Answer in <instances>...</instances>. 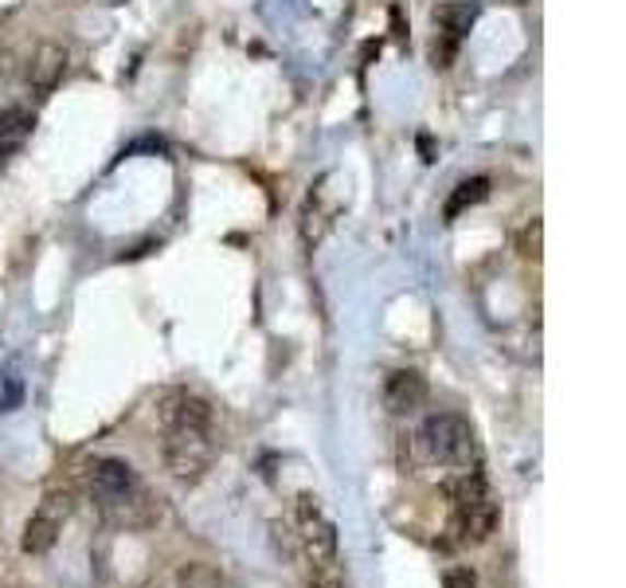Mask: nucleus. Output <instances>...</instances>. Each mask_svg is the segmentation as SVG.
I'll list each match as a JSON object with an SVG mask.
<instances>
[{"label":"nucleus","mask_w":626,"mask_h":588,"mask_svg":"<svg viewBox=\"0 0 626 588\" xmlns=\"http://www.w3.org/2000/svg\"><path fill=\"white\" fill-rule=\"evenodd\" d=\"M161 460L177 483H196L216 460L212 436V405L204 396L173 393L161 405Z\"/></svg>","instance_id":"nucleus-1"},{"label":"nucleus","mask_w":626,"mask_h":588,"mask_svg":"<svg viewBox=\"0 0 626 588\" xmlns=\"http://www.w3.org/2000/svg\"><path fill=\"white\" fill-rule=\"evenodd\" d=\"M91 498L110 525L122 530H146L161 518V506L153 502L137 471L126 460H99L91 467Z\"/></svg>","instance_id":"nucleus-2"},{"label":"nucleus","mask_w":626,"mask_h":588,"mask_svg":"<svg viewBox=\"0 0 626 588\" xmlns=\"http://www.w3.org/2000/svg\"><path fill=\"white\" fill-rule=\"evenodd\" d=\"M446 498H451L458 542L481 545L498 533L501 502L490 495V487H486V478H481L478 471H458V478L446 483Z\"/></svg>","instance_id":"nucleus-3"},{"label":"nucleus","mask_w":626,"mask_h":588,"mask_svg":"<svg viewBox=\"0 0 626 588\" xmlns=\"http://www.w3.org/2000/svg\"><path fill=\"white\" fill-rule=\"evenodd\" d=\"M419 448L431 463L454 471L478 467V436L474 423L458 412H431L419 428Z\"/></svg>","instance_id":"nucleus-4"},{"label":"nucleus","mask_w":626,"mask_h":588,"mask_svg":"<svg viewBox=\"0 0 626 588\" xmlns=\"http://www.w3.org/2000/svg\"><path fill=\"white\" fill-rule=\"evenodd\" d=\"M75 510V498L67 495V490H52V495L39 502V510L32 518H27L24 525V538H20V550L32 553V557H39V553H47L55 542H59V533H64V522L71 518Z\"/></svg>","instance_id":"nucleus-5"},{"label":"nucleus","mask_w":626,"mask_h":588,"mask_svg":"<svg viewBox=\"0 0 626 588\" xmlns=\"http://www.w3.org/2000/svg\"><path fill=\"white\" fill-rule=\"evenodd\" d=\"M294 518H298V538H301V550H306V557L309 561H333L337 557V525L321 514L318 498L298 495Z\"/></svg>","instance_id":"nucleus-6"},{"label":"nucleus","mask_w":626,"mask_h":588,"mask_svg":"<svg viewBox=\"0 0 626 588\" xmlns=\"http://www.w3.org/2000/svg\"><path fill=\"white\" fill-rule=\"evenodd\" d=\"M67 64H71L67 47H64V44H55V39H44V44H39L36 52H32V59L24 64V83H27V91L36 94V99H47V94H52L55 87L64 83Z\"/></svg>","instance_id":"nucleus-7"},{"label":"nucleus","mask_w":626,"mask_h":588,"mask_svg":"<svg viewBox=\"0 0 626 588\" xmlns=\"http://www.w3.org/2000/svg\"><path fill=\"white\" fill-rule=\"evenodd\" d=\"M426 405V377L416 369H396L384 381V408L391 416H416Z\"/></svg>","instance_id":"nucleus-8"},{"label":"nucleus","mask_w":626,"mask_h":588,"mask_svg":"<svg viewBox=\"0 0 626 588\" xmlns=\"http://www.w3.org/2000/svg\"><path fill=\"white\" fill-rule=\"evenodd\" d=\"M337 208H341L337 201H326V181L306 196V204H301V244H306V248H318L321 236L333 228Z\"/></svg>","instance_id":"nucleus-9"},{"label":"nucleus","mask_w":626,"mask_h":588,"mask_svg":"<svg viewBox=\"0 0 626 588\" xmlns=\"http://www.w3.org/2000/svg\"><path fill=\"white\" fill-rule=\"evenodd\" d=\"M474 20H478V9H474V4H439L435 9L439 36L454 39V44H463V36L474 29Z\"/></svg>","instance_id":"nucleus-10"},{"label":"nucleus","mask_w":626,"mask_h":588,"mask_svg":"<svg viewBox=\"0 0 626 588\" xmlns=\"http://www.w3.org/2000/svg\"><path fill=\"white\" fill-rule=\"evenodd\" d=\"M490 196V181L486 177H470V181H463L458 189L451 193V201H446V208H443V216L446 220H458L466 208H474V204H481Z\"/></svg>","instance_id":"nucleus-11"},{"label":"nucleus","mask_w":626,"mask_h":588,"mask_svg":"<svg viewBox=\"0 0 626 588\" xmlns=\"http://www.w3.org/2000/svg\"><path fill=\"white\" fill-rule=\"evenodd\" d=\"M36 126V114L27 111V106H0V142L4 146H16L32 134Z\"/></svg>","instance_id":"nucleus-12"},{"label":"nucleus","mask_w":626,"mask_h":588,"mask_svg":"<svg viewBox=\"0 0 626 588\" xmlns=\"http://www.w3.org/2000/svg\"><path fill=\"white\" fill-rule=\"evenodd\" d=\"M177 588H227V580L208 561H189L177 569Z\"/></svg>","instance_id":"nucleus-13"},{"label":"nucleus","mask_w":626,"mask_h":588,"mask_svg":"<svg viewBox=\"0 0 626 588\" xmlns=\"http://www.w3.org/2000/svg\"><path fill=\"white\" fill-rule=\"evenodd\" d=\"M309 588H349L345 569H341V561H309V573H306Z\"/></svg>","instance_id":"nucleus-14"},{"label":"nucleus","mask_w":626,"mask_h":588,"mask_svg":"<svg viewBox=\"0 0 626 588\" xmlns=\"http://www.w3.org/2000/svg\"><path fill=\"white\" fill-rule=\"evenodd\" d=\"M20 405H24V377L9 369V373L0 377V416L16 412Z\"/></svg>","instance_id":"nucleus-15"},{"label":"nucleus","mask_w":626,"mask_h":588,"mask_svg":"<svg viewBox=\"0 0 626 588\" xmlns=\"http://www.w3.org/2000/svg\"><path fill=\"white\" fill-rule=\"evenodd\" d=\"M540 236H545V224H540V216H533L517 236L521 259H540Z\"/></svg>","instance_id":"nucleus-16"},{"label":"nucleus","mask_w":626,"mask_h":588,"mask_svg":"<svg viewBox=\"0 0 626 588\" xmlns=\"http://www.w3.org/2000/svg\"><path fill=\"white\" fill-rule=\"evenodd\" d=\"M20 64H16V52L12 47H0V91H9L12 79H16Z\"/></svg>","instance_id":"nucleus-17"},{"label":"nucleus","mask_w":626,"mask_h":588,"mask_svg":"<svg viewBox=\"0 0 626 588\" xmlns=\"http://www.w3.org/2000/svg\"><path fill=\"white\" fill-rule=\"evenodd\" d=\"M443 588H478V577H474V569L458 565V569H451L443 577Z\"/></svg>","instance_id":"nucleus-18"},{"label":"nucleus","mask_w":626,"mask_h":588,"mask_svg":"<svg viewBox=\"0 0 626 588\" xmlns=\"http://www.w3.org/2000/svg\"><path fill=\"white\" fill-rule=\"evenodd\" d=\"M94 4H110L114 9V4H126V0H94Z\"/></svg>","instance_id":"nucleus-19"}]
</instances>
